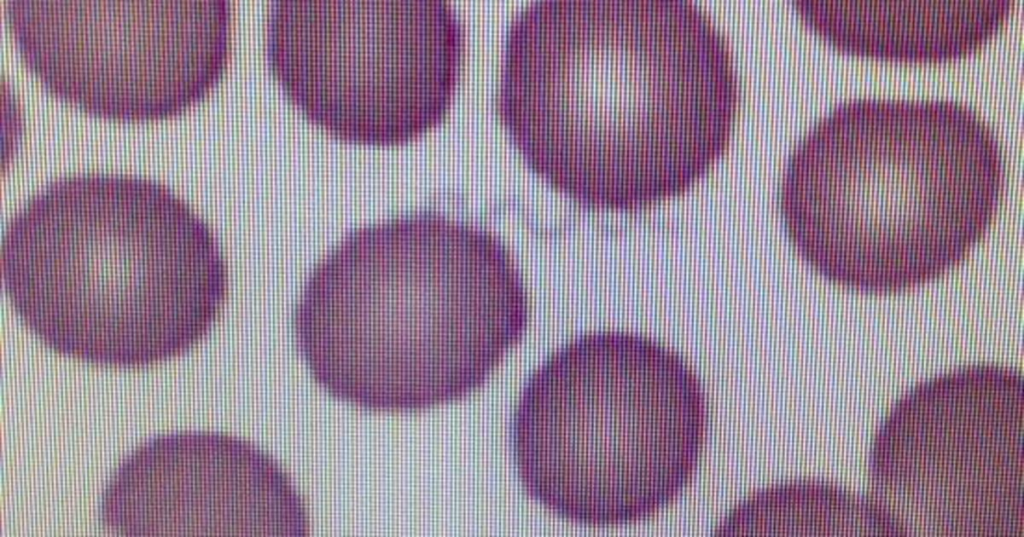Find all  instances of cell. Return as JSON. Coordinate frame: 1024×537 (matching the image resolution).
Wrapping results in <instances>:
<instances>
[{
    "label": "cell",
    "mask_w": 1024,
    "mask_h": 537,
    "mask_svg": "<svg viewBox=\"0 0 1024 537\" xmlns=\"http://www.w3.org/2000/svg\"><path fill=\"white\" fill-rule=\"evenodd\" d=\"M461 44L444 1H275L267 28L268 65L288 99L335 139L371 146L441 122Z\"/></svg>",
    "instance_id": "obj_6"
},
{
    "label": "cell",
    "mask_w": 1024,
    "mask_h": 537,
    "mask_svg": "<svg viewBox=\"0 0 1024 537\" xmlns=\"http://www.w3.org/2000/svg\"><path fill=\"white\" fill-rule=\"evenodd\" d=\"M5 291L50 349L133 368L177 357L214 325L227 268L208 225L155 181L61 178L11 219Z\"/></svg>",
    "instance_id": "obj_4"
},
{
    "label": "cell",
    "mask_w": 1024,
    "mask_h": 537,
    "mask_svg": "<svg viewBox=\"0 0 1024 537\" xmlns=\"http://www.w3.org/2000/svg\"><path fill=\"white\" fill-rule=\"evenodd\" d=\"M716 536L895 535L874 503L818 482L800 481L759 491L722 521Z\"/></svg>",
    "instance_id": "obj_11"
},
{
    "label": "cell",
    "mask_w": 1024,
    "mask_h": 537,
    "mask_svg": "<svg viewBox=\"0 0 1024 537\" xmlns=\"http://www.w3.org/2000/svg\"><path fill=\"white\" fill-rule=\"evenodd\" d=\"M527 321L526 292L504 244L419 213L346 234L310 273L293 327L327 393L393 412L479 388Z\"/></svg>",
    "instance_id": "obj_2"
},
{
    "label": "cell",
    "mask_w": 1024,
    "mask_h": 537,
    "mask_svg": "<svg viewBox=\"0 0 1024 537\" xmlns=\"http://www.w3.org/2000/svg\"><path fill=\"white\" fill-rule=\"evenodd\" d=\"M105 526L126 536L304 537L306 506L283 468L256 445L214 432L156 437L104 491Z\"/></svg>",
    "instance_id": "obj_8"
},
{
    "label": "cell",
    "mask_w": 1024,
    "mask_h": 537,
    "mask_svg": "<svg viewBox=\"0 0 1024 537\" xmlns=\"http://www.w3.org/2000/svg\"><path fill=\"white\" fill-rule=\"evenodd\" d=\"M1003 164L984 121L950 101L854 100L792 154L781 211L832 283L899 293L958 266L997 212Z\"/></svg>",
    "instance_id": "obj_3"
},
{
    "label": "cell",
    "mask_w": 1024,
    "mask_h": 537,
    "mask_svg": "<svg viewBox=\"0 0 1024 537\" xmlns=\"http://www.w3.org/2000/svg\"><path fill=\"white\" fill-rule=\"evenodd\" d=\"M7 23L51 94L105 119L179 115L228 63L225 0H11Z\"/></svg>",
    "instance_id": "obj_7"
},
{
    "label": "cell",
    "mask_w": 1024,
    "mask_h": 537,
    "mask_svg": "<svg viewBox=\"0 0 1024 537\" xmlns=\"http://www.w3.org/2000/svg\"><path fill=\"white\" fill-rule=\"evenodd\" d=\"M805 22L833 47L860 56L942 61L973 53L1005 22L1012 2L797 1Z\"/></svg>",
    "instance_id": "obj_10"
},
{
    "label": "cell",
    "mask_w": 1024,
    "mask_h": 537,
    "mask_svg": "<svg viewBox=\"0 0 1024 537\" xmlns=\"http://www.w3.org/2000/svg\"><path fill=\"white\" fill-rule=\"evenodd\" d=\"M734 108L723 40L685 2L540 1L508 33L501 119L529 167L587 205L684 191L721 155Z\"/></svg>",
    "instance_id": "obj_1"
},
{
    "label": "cell",
    "mask_w": 1024,
    "mask_h": 537,
    "mask_svg": "<svg viewBox=\"0 0 1024 537\" xmlns=\"http://www.w3.org/2000/svg\"><path fill=\"white\" fill-rule=\"evenodd\" d=\"M958 377V453L934 380L914 390L953 459L871 465L876 505L918 535H1016L1022 526V377L978 365L960 448L967 368Z\"/></svg>",
    "instance_id": "obj_9"
},
{
    "label": "cell",
    "mask_w": 1024,
    "mask_h": 537,
    "mask_svg": "<svg viewBox=\"0 0 1024 537\" xmlns=\"http://www.w3.org/2000/svg\"><path fill=\"white\" fill-rule=\"evenodd\" d=\"M703 390L684 359L631 333L597 332L553 352L528 378L511 445L526 493L590 526L648 517L697 467Z\"/></svg>",
    "instance_id": "obj_5"
}]
</instances>
